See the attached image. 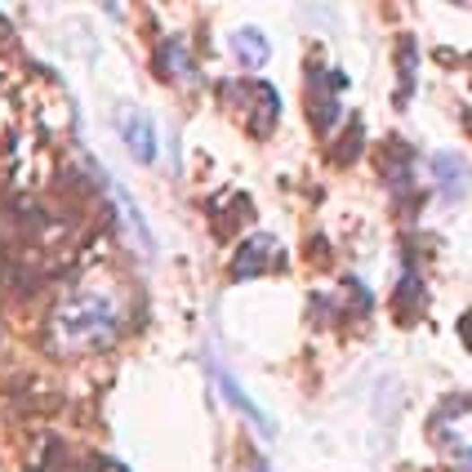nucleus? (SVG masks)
Returning a JSON list of instances; mask_svg holds the SVG:
<instances>
[{"label":"nucleus","mask_w":472,"mask_h":472,"mask_svg":"<svg viewBox=\"0 0 472 472\" xmlns=\"http://www.w3.org/2000/svg\"><path fill=\"white\" fill-rule=\"evenodd\" d=\"M276 249V240L272 236H249L245 245H240V254L232 258V276H254L258 267H267V254Z\"/></svg>","instance_id":"obj_7"},{"label":"nucleus","mask_w":472,"mask_h":472,"mask_svg":"<svg viewBox=\"0 0 472 472\" xmlns=\"http://www.w3.org/2000/svg\"><path fill=\"white\" fill-rule=\"evenodd\" d=\"M232 54L245 63V67H263V63L272 58V45H267V36H263L258 27H236Z\"/></svg>","instance_id":"obj_5"},{"label":"nucleus","mask_w":472,"mask_h":472,"mask_svg":"<svg viewBox=\"0 0 472 472\" xmlns=\"http://www.w3.org/2000/svg\"><path fill=\"white\" fill-rule=\"evenodd\" d=\"M433 437L441 446V455L455 464L459 472H472V401L468 397H455L437 410L433 419Z\"/></svg>","instance_id":"obj_2"},{"label":"nucleus","mask_w":472,"mask_h":472,"mask_svg":"<svg viewBox=\"0 0 472 472\" xmlns=\"http://www.w3.org/2000/svg\"><path fill=\"white\" fill-rule=\"evenodd\" d=\"M120 138L129 143V152H134L143 165L156 161V152H161V134H156V125L143 117V112H134V108L120 112Z\"/></svg>","instance_id":"obj_3"},{"label":"nucleus","mask_w":472,"mask_h":472,"mask_svg":"<svg viewBox=\"0 0 472 472\" xmlns=\"http://www.w3.org/2000/svg\"><path fill=\"white\" fill-rule=\"evenodd\" d=\"M161 67H170V72H174L179 81L197 72V67H192V63L183 58V45H179V40H165V49H161Z\"/></svg>","instance_id":"obj_8"},{"label":"nucleus","mask_w":472,"mask_h":472,"mask_svg":"<svg viewBox=\"0 0 472 472\" xmlns=\"http://www.w3.org/2000/svg\"><path fill=\"white\" fill-rule=\"evenodd\" d=\"M459 335H464V348L472 353V312L464 317V321H459Z\"/></svg>","instance_id":"obj_9"},{"label":"nucleus","mask_w":472,"mask_h":472,"mask_svg":"<svg viewBox=\"0 0 472 472\" xmlns=\"http://www.w3.org/2000/svg\"><path fill=\"white\" fill-rule=\"evenodd\" d=\"M120 299L112 294V285H85L76 294L63 299L58 317H54V335L63 348H94L108 344L120 330Z\"/></svg>","instance_id":"obj_1"},{"label":"nucleus","mask_w":472,"mask_h":472,"mask_svg":"<svg viewBox=\"0 0 472 472\" xmlns=\"http://www.w3.org/2000/svg\"><path fill=\"white\" fill-rule=\"evenodd\" d=\"M433 174H437V192L446 201H459L464 188H468V161L455 156V152H437L433 156Z\"/></svg>","instance_id":"obj_4"},{"label":"nucleus","mask_w":472,"mask_h":472,"mask_svg":"<svg viewBox=\"0 0 472 472\" xmlns=\"http://www.w3.org/2000/svg\"><path fill=\"white\" fill-rule=\"evenodd\" d=\"M214 379H219V388L228 392V401H232V406H236V410H240V415H245V419H249V424H258L263 433H272V419H267V415H263V410H258V406H254L249 397H245V388L236 383L232 374L223 370V365H214Z\"/></svg>","instance_id":"obj_6"}]
</instances>
